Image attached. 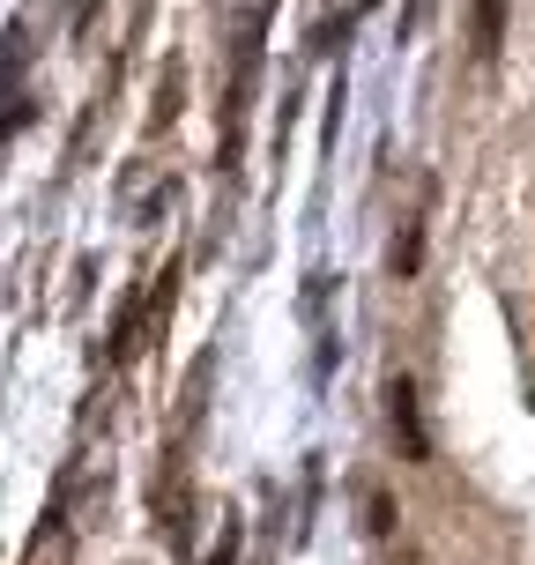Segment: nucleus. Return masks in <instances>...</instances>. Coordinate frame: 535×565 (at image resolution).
<instances>
[{"mask_svg":"<svg viewBox=\"0 0 535 565\" xmlns=\"http://www.w3.org/2000/svg\"><path fill=\"white\" fill-rule=\"evenodd\" d=\"M260 30H268V0L246 8V23H238V45H231V89H224V171L238 164V149H246V105H254V75H260Z\"/></svg>","mask_w":535,"mask_h":565,"instance_id":"1","label":"nucleus"},{"mask_svg":"<svg viewBox=\"0 0 535 565\" xmlns=\"http://www.w3.org/2000/svg\"><path fill=\"white\" fill-rule=\"evenodd\" d=\"M38 119V97H23V23H8V53H0V141H15Z\"/></svg>","mask_w":535,"mask_h":565,"instance_id":"2","label":"nucleus"},{"mask_svg":"<svg viewBox=\"0 0 535 565\" xmlns=\"http://www.w3.org/2000/svg\"><path fill=\"white\" fill-rule=\"evenodd\" d=\"M171 290H179V260H164V276H149V328L164 335V320H171ZM141 350V328H135V306L119 312V328H113V358H135Z\"/></svg>","mask_w":535,"mask_h":565,"instance_id":"3","label":"nucleus"},{"mask_svg":"<svg viewBox=\"0 0 535 565\" xmlns=\"http://www.w3.org/2000/svg\"><path fill=\"white\" fill-rule=\"evenodd\" d=\"M387 424H395V439H402V454L409 461H431V439H424V417H417V387L409 380H387Z\"/></svg>","mask_w":535,"mask_h":565,"instance_id":"4","label":"nucleus"},{"mask_svg":"<svg viewBox=\"0 0 535 565\" xmlns=\"http://www.w3.org/2000/svg\"><path fill=\"white\" fill-rule=\"evenodd\" d=\"M499 45H506V0H469V53H477V67H491Z\"/></svg>","mask_w":535,"mask_h":565,"instance_id":"5","label":"nucleus"},{"mask_svg":"<svg viewBox=\"0 0 535 565\" xmlns=\"http://www.w3.org/2000/svg\"><path fill=\"white\" fill-rule=\"evenodd\" d=\"M231 551H238V521H224V543H216V558H208V565H231Z\"/></svg>","mask_w":535,"mask_h":565,"instance_id":"6","label":"nucleus"}]
</instances>
